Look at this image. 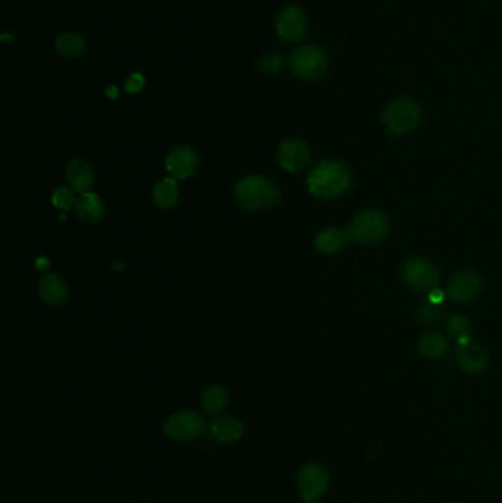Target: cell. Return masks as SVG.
I'll return each mask as SVG.
<instances>
[{
  "label": "cell",
  "instance_id": "9",
  "mask_svg": "<svg viewBox=\"0 0 502 503\" xmlns=\"http://www.w3.org/2000/svg\"><path fill=\"white\" fill-rule=\"evenodd\" d=\"M277 34L289 42H298L307 34V17L298 6H286L277 17Z\"/></svg>",
  "mask_w": 502,
  "mask_h": 503
},
{
  "label": "cell",
  "instance_id": "4",
  "mask_svg": "<svg viewBox=\"0 0 502 503\" xmlns=\"http://www.w3.org/2000/svg\"><path fill=\"white\" fill-rule=\"evenodd\" d=\"M420 121V109L416 102L406 98L392 100L385 112H383V123L386 128L395 136L405 134L417 127Z\"/></svg>",
  "mask_w": 502,
  "mask_h": 503
},
{
  "label": "cell",
  "instance_id": "14",
  "mask_svg": "<svg viewBox=\"0 0 502 503\" xmlns=\"http://www.w3.org/2000/svg\"><path fill=\"white\" fill-rule=\"evenodd\" d=\"M211 437L218 443L231 444L241 439L243 434V426L239 419L231 417L217 418L209 427Z\"/></svg>",
  "mask_w": 502,
  "mask_h": 503
},
{
  "label": "cell",
  "instance_id": "7",
  "mask_svg": "<svg viewBox=\"0 0 502 503\" xmlns=\"http://www.w3.org/2000/svg\"><path fill=\"white\" fill-rule=\"evenodd\" d=\"M204 430V419L193 410H181V412L169 417L165 422L164 431L171 440L189 442L199 437Z\"/></svg>",
  "mask_w": 502,
  "mask_h": 503
},
{
  "label": "cell",
  "instance_id": "28",
  "mask_svg": "<svg viewBox=\"0 0 502 503\" xmlns=\"http://www.w3.org/2000/svg\"><path fill=\"white\" fill-rule=\"evenodd\" d=\"M429 299H430V302L432 303H441L442 300H443V293H442V291H439V290H432L430 291V296H429Z\"/></svg>",
  "mask_w": 502,
  "mask_h": 503
},
{
  "label": "cell",
  "instance_id": "5",
  "mask_svg": "<svg viewBox=\"0 0 502 503\" xmlns=\"http://www.w3.org/2000/svg\"><path fill=\"white\" fill-rule=\"evenodd\" d=\"M290 66L299 78L317 79L326 74L327 59L321 49L315 46H302L290 56Z\"/></svg>",
  "mask_w": 502,
  "mask_h": 503
},
{
  "label": "cell",
  "instance_id": "20",
  "mask_svg": "<svg viewBox=\"0 0 502 503\" xmlns=\"http://www.w3.org/2000/svg\"><path fill=\"white\" fill-rule=\"evenodd\" d=\"M55 47L59 55L65 58H77L84 52L86 42L84 38L77 33H62L56 38Z\"/></svg>",
  "mask_w": 502,
  "mask_h": 503
},
{
  "label": "cell",
  "instance_id": "24",
  "mask_svg": "<svg viewBox=\"0 0 502 503\" xmlns=\"http://www.w3.org/2000/svg\"><path fill=\"white\" fill-rule=\"evenodd\" d=\"M74 193L75 192L73 189L62 185V187H58L54 192V196H52V203H54L55 208H58V209H63V210L71 209V206H74L77 203Z\"/></svg>",
  "mask_w": 502,
  "mask_h": 503
},
{
  "label": "cell",
  "instance_id": "30",
  "mask_svg": "<svg viewBox=\"0 0 502 503\" xmlns=\"http://www.w3.org/2000/svg\"><path fill=\"white\" fill-rule=\"evenodd\" d=\"M107 95H108L109 98H112V99H114V98H116V96H118V90H116V87H114V86H112V87H109V88L107 90Z\"/></svg>",
  "mask_w": 502,
  "mask_h": 503
},
{
  "label": "cell",
  "instance_id": "26",
  "mask_svg": "<svg viewBox=\"0 0 502 503\" xmlns=\"http://www.w3.org/2000/svg\"><path fill=\"white\" fill-rule=\"evenodd\" d=\"M442 314H443V309L441 307V303H432V302L426 303L425 307H421L418 311V316L425 321L438 320Z\"/></svg>",
  "mask_w": 502,
  "mask_h": 503
},
{
  "label": "cell",
  "instance_id": "17",
  "mask_svg": "<svg viewBox=\"0 0 502 503\" xmlns=\"http://www.w3.org/2000/svg\"><path fill=\"white\" fill-rule=\"evenodd\" d=\"M75 210H77V215L80 217V219L93 224L103 218L105 206H103L102 199L98 194L83 193L80 197L77 199Z\"/></svg>",
  "mask_w": 502,
  "mask_h": 503
},
{
  "label": "cell",
  "instance_id": "25",
  "mask_svg": "<svg viewBox=\"0 0 502 503\" xmlns=\"http://www.w3.org/2000/svg\"><path fill=\"white\" fill-rule=\"evenodd\" d=\"M283 65L282 58L277 55V53H267L261 58V68L264 72L267 74H275L279 72Z\"/></svg>",
  "mask_w": 502,
  "mask_h": 503
},
{
  "label": "cell",
  "instance_id": "22",
  "mask_svg": "<svg viewBox=\"0 0 502 503\" xmlns=\"http://www.w3.org/2000/svg\"><path fill=\"white\" fill-rule=\"evenodd\" d=\"M227 403V392L218 384H213L202 393V406L208 414H218Z\"/></svg>",
  "mask_w": 502,
  "mask_h": 503
},
{
  "label": "cell",
  "instance_id": "11",
  "mask_svg": "<svg viewBox=\"0 0 502 503\" xmlns=\"http://www.w3.org/2000/svg\"><path fill=\"white\" fill-rule=\"evenodd\" d=\"M279 162L289 172L301 171L310 162V148L301 140H286L279 148Z\"/></svg>",
  "mask_w": 502,
  "mask_h": 503
},
{
  "label": "cell",
  "instance_id": "19",
  "mask_svg": "<svg viewBox=\"0 0 502 503\" xmlns=\"http://www.w3.org/2000/svg\"><path fill=\"white\" fill-rule=\"evenodd\" d=\"M153 201L162 209L173 208L178 201V185L176 178H165L158 183L153 190Z\"/></svg>",
  "mask_w": 502,
  "mask_h": 503
},
{
  "label": "cell",
  "instance_id": "15",
  "mask_svg": "<svg viewBox=\"0 0 502 503\" xmlns=\"http://www.w3.org/2000/svg\"><path fill=\"white\" fill-rule=\"evenodd\" d=\"M38 293L43 302L52 307H58L62 304L67 299L68 290L67 284L62 280V278L56 274H45L40 278V283H38Z\"/></svg>",
  "mask_w": 502,
  "mask_h": 503
},
{
  "label": "cell",
  "instance_id": "1",
  "mask_svg": "<svg viewBox=\"0 0 502 503\" xmlns=\"http://www.w3.org/2000/svg\"><path fill=\"white\" fill-rule=\"evenodd\" d=\"M308 190L320 199H332L345 192L351 184L348 168L336 161H324L317 165L307 180Z\"/></svg>",
  "mask_w": 502,
  "mask_h": 503
},
{
  "label": "cell",
  "instance_id": "21",
  "mask_svg": "<svg viewBox=\"0 0 502 503\" xmlns=\"http://www.w3.org/2000/svg\"><path fill=\"white\" fill-rule=\"evenodd\" d=\"M418 350L421 355L436 359V357H442L448 352V341L439 334L427 333L418 340Z\"/></svg>",
  "mask_w": 502,
  "mask_h": 503
},
{
  "label": "cell",
  "instance_id": "16",
  "mask_svg": "<svg viewBox=\"0 0 502 503\" xmlns=\"http://www.w3.org/2000/svg\"><path fill=\"white\" fill-rule=\"evenodd\" d=\"M457 357L461 368L471 374L480 373V371L486 368L487 364L485 350L480 346H478V344H473L471 341L469 344H464V346H459Z\"/></svg>",
  "mask_w": 502,
  "mask_h": 503
},
{
  "label": "cell",
  "instance_id": "23",
  "mask_svg": "<svg viewBox=\"0 0 502 503\" xmlns=\"http://www.w3.org/2000/svg\"><path fill=\"white\" fill-rule=\"evenodd\" d=\"M446 328H448L449 334L454 336L455 339H461V337H466L470 334L471 324L469 321V318L462 316V315H454L449 318Z\"/></svg>",
  "mask_w": 502,
  "mask_h": 503
},
{
  "label": "cell",
  "instance_id": "3",
  "mask_svg": "<svg viewBox=\"0 0 502 503\" xmlns=\"http://www.w3.org/2000/svg\"><path fill=\"white\" fill-rule=\"evenodd\" d=\"M389 231L388 218L376 209L360 212L348 225L347 235L353 242L373 245L386 237Z\"/></svg>",
  "mask_w": 502,
  "mask_h": 503
},
{
  "label": "cell",
  "instance_id": "29",
  "mask_svg": "<svg viewBox=\"0 0 502 503\" xmlns=\"http://www.w3.org/2000/svg\"><path fill=\"white\" fill-rule=\"evenodd\" d=\"M36 267H37L38 271L47 270V268H49V259H46V258H38V259L36 261Z\"/></svg>",
  "mask_w": 502,
  "mask_h": 503
},
{
  "label": "cell",
  "instance_id": "13",
  "mask_svg": "<svg viewBox=\"0 0 502 503\" xmlns=\"http://www.w3.org/2000/svg\"><path fill=\"white\" fill-rule=\"evenodd\" d=\"M67 178L75 193H87L95 180L93 168L84 159H74L67 167Z\"/></svg>",
  "mask_w": 502,
  "mask_h": 503
},
{
  "label": "cell",
  "instance_id": "10",
  "mask_svg": "<svg viewBox=\"0 0 502 503\" xmlns=\"http://www.w3.org/2000/svg\"><path fill=\"white\" fill-rule=\"evenodd\" d=\"M165 167L174 178H188L197 167V155L189 146H178L168 155Z\"/></svg>",
  "mask_w": 502,
  "mask_h": 503
},
{
  "label": "cell",
  "instance_id": "18",
  "mask_svg": "<svg viewBox=\"0 0 502 503\" xmlns=\"http://www.w3.org/2000/svg\"><path fill=\"white\" fill-rule=\"evenodd\" d=\"M347 233H342L336 229H326L319 235L315 237L314 245L317 250L321 252L324 255H333L345 246L347 243Z\"/></svg>",
  "mask_w": 502,
  "mask_h": 503
},
{
  "label": "cell",
  "instance_id": "2",
  "mask_svg": "<svg viewBox=\"0 0 502 503\" xmlns=\"http://www.w3.org/2000/svg\"><path fill=\"white\" fill-rule=\"evenodd\" d=\"M234 197L242 208L258 210L266 209L279 201V190L266 177L249 176L236 184Z\"/></svg>",
  "mask_w": 502,
  "mask_h": 503
},
{
  "label": "cell",
  "instance_id": "27",
  "mask_svg": "<svg viewBox=\"0 0 502 503\" xmlns=\"http://www.w3.org/2000/svg\"><path fill=\"white\" fill-rule=\"evenodd\" d=\"M143 86H144L143 75L139 72H135V74H131L130 78L127 79L126 90L130 93H139L143 88Z\"/></svg>",
  "mask_w": 502,
  "mask_h": 503
},
{
  "label": "cell",
  "instance_id": "6",
  "mask_svg": "<svg viewBox=\"0 0 502 503\" xmlns=\"http://www.w3.org/2000/svg\"><path fill=\"white\" fill-rule=\"evenodd\" d=\"M402 275L405 283L418 291H432L439 281L438 270L430 261L423 258L408 259L404 263Z\"/></svg>",
  "mask_w": 502,
  "mask_h": 503
},
{
  "label": "cell",
  "instance_id": "8",
  "mask_svg": "<svg viewBox=\"0 0 502 503\" xmlns=\"http://www.w3.org/2000/svg\"><path fill=\"white\" fill-rule=\"evenodd\" d=\"M298 484L302 500L305 503H314L326 492L328 486V474L319 463H310L301 470Z\"/></svg>",
  "mask_w": 502,
  "mask_h": 503
},
{
  "label": "cell",
  "instance_id": "12",
  "mask_svg": "<svg viewBox=\"0 0 502 503\" xmlns=\"http://www.w3.org/2000/svg\"><path fill=\"white\" fill-rule=\"evenodd\" d=\"M480 280L473 272L457 274L448 284V296L457 302H470L480 293Z\"/></svg>",
  "mask_w": 502,
  "mask_h": 503
}]
</instances>
